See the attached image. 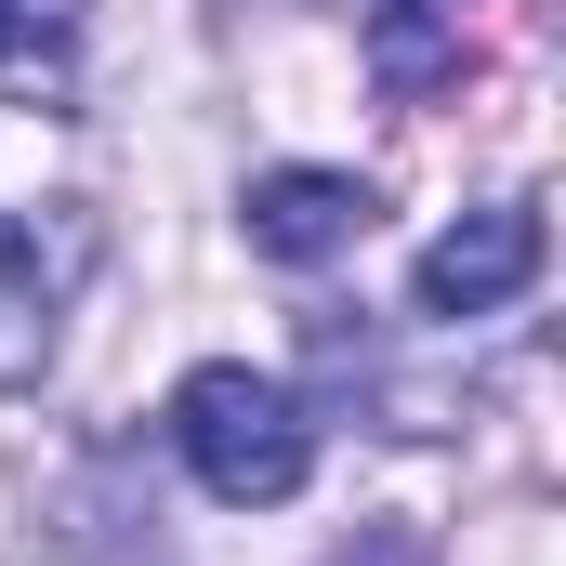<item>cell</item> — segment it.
<instances>
[{"mask_svg":"<svg viewBox=\"0 0 566 566\" xmlns=\"http://www.w3.org/2000/svg\"><path fill=\"white\" fill-rule=\"evenodd\" d=\"M369 66L396 93H434L461 66V0H369Z\"/></svg>","mask_w":566,"mask_h":566,"instance_id":"5b68a950","label":"cell"},{"mask_svg":"<svg viewBox=\"0 0 566 566\" xmlns=\"http://www.w3.org/2000/svg\"><path fill=\"white\" fill-rule=\"evenodd\" d=\"M238 224H251V251L264 264H329V251H356L369 238V185L356 171H251V198H238Z\"/></svg>","mask_w":566,"mask_h":566,"instance_id":"277c9868","label":"cell"},{"mask_svg":"<svg viewBox=\"0 0 566 566\" xmlns=\"http://www.w3.org/2000/svg\"><path fill=\"white\" fill-rule=\"evenodd\" d=\"M527 277H541V211H527V198H488V211H461L448 238H422L409 303H422V316H501Z\"/></svg>","mask_w":566,"mask_h":566,"instance_id":"3957f363","label":"cell"},{"mask_svg":"<svg viewBox=\"0 0 566 566\" xmlns=\"http://www.w3.org/2000/svg\"><path fill=\"white\" fill-rule=\"evenodd\" d=\"M171 448H185V474H198L211 501L264 514V501H290V488L316 474V409L290 396L277 369L211 356V369H185V382H171Z\"/></svg>","mask_w":566,"mask_h":566,"instance_id":"6da1fadb","label":"cell"},{"mask_svg":"<svg viewBox=\"0 0 566 566\" xmlns=\"http://www.w3.org/2000/svg\"><path fill=\"white\" fill-rule=\"evenodd\" d=\"M13 40H27V0H0V53H13Z\"/></svg>","mask_w":566,"mask_h":566,"instance_id":"8992f818","label":"cell"},{"mask_svg":"<svg viewBox=\"0 0 566 566\" xmlns=\"http://www.w3.org/2000/svg\"><path fill=\"white\" fill-rule=\"evenodd\" d=\"M80 277H93V211L80 198H40V211L0 224V382L40 369V343H53V316H66Z\"/></svg>","mask_w":566,"mask_h":566,"instance_id":"7a4b0ae2","label":"cell"}]
</instances>
